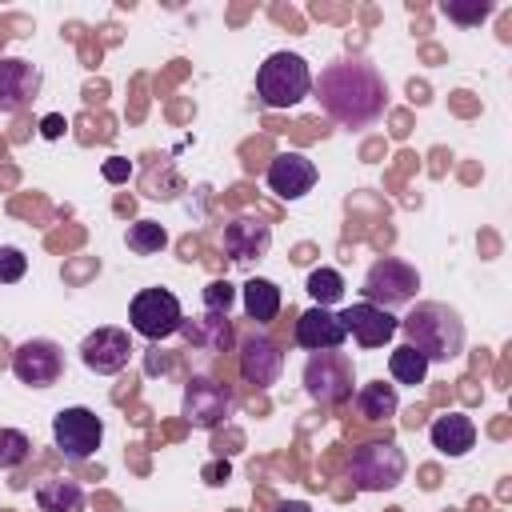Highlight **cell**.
Instances as JSON below:
<instances>
[{
  "mask_svg": "<svg viewBox=\"0 0 512 512\" xmlns=\"http://www.w3.org/2000/svg\"><path fill=\"white\" fill-rule=\"evenodd\" d=\"M312 96L320 112L340 128H372L388 112L384 72L364 56H340L312 76Z\"/></svg>",
  "mask_w": 512,
  "mask_h": 512,
  "instance_id": "obj_1",
  "label": "cell"
},
{
  "mask_svg": "<svg viewBox=\"0 0 512 512\" xmlns=\"http://www.w3.org/2000/svg\"><path fill=\"white\" fill-rule=\"evenodd\" d=\"M404 344L420 348L428 356V364H448L464 352V320L456 308L440 304V300H420L408 308V316L400 320Z\"/></svg>",
  "mask_w": 512,
  "mask_h": 512,
  "instance_id": "obj_2",
  "label": "cell"
},
{
  "mask_svg": "<svg viewBox=\"0 0 512 512\" xmlns=\"http://www.w3.org/2000/svg\"><path fill=\"white\" fill-rule=\"evenodd\" d=\"M256 96L264 108H296L304 96H312V68L300 52H272L256 68Z\"/></svg>",
  "mask_w": 512,
  "mask_h": 512,
  "instance_id": "obj_3",
  "label": "cell"
},
{
  "mask_svg": "<svg viewBox=\"0 0 512 512\" xmlns=\"http://www.w3.org/2000/svg\"><path fill=\"white\" fill-rule=\"evenodd\" d=\"M416 292H420V272H416V264H408V260H400V256H380V260H372L368 272H364V284H360V296H364L368 304L384 308V312L412 304Z\"/></svg>",
  "mask_w": 512,
  "mask_h": 512,
  "instance_id": "obj_4",
  "label": "cell"
},
{
  "mask_svg": "<svg viewBox=\"0 0 512 512\" xmlns=\"http://www.w3.org/2000/svg\"><path fill=\"white\" fill-rule=\"evenodd\" d=\"M348 476L360 492H392L408 476V456L392 440H368V444L352 448Z\"/></svg>",
  "mask_w": 512,
  "mask_h": 512,
  "instance_id": "obj_5",
  "label": "cell"
},
{
  "mask_svg": "<svg viewBox=\"0 0 512 512\" xmlns=\"http://www.w3.org/2000/svg\"><path fill=\"white\" fill-rule=\"evenodd\" d=\"M304 392L324 404V408H340L352 400L356 392V372H352V356L348 352H308L304 360Z\"/></svg>",
  "mask_w": 512,
  "mask_h": 512,
  "instance_id": "obj_6",
  "label": "cell"
},
{
  "mask_svg": "<svg viewBox=\"0 0 512 512\" xmlns=\"http://www.w3.org/2000/svg\"><path fill=\"white\" fill-rule=\"evenodd\" d=\"M128 324H132L136 336L156 344V340H168V336L180 332L184 308H180L172 288H140L132 296V304H128Z\"/></svg>",
  "mask_w": 512,
  "mask_h": 512,
  "instance_id": "obj_7",
  "label": "cell"
},
{
  "mask_svg": "<svg viewBox=\"0 0 512 512\" xmlns=\"http://www.w3.org/2000/svg\"><path fill=\"white\" fill-rule=\"evenodd\" d=\"M52 440H56V448H60L64 460L80 464V460L96 456V448H100V440H104V420H100L92 408H84V404L60 408V412L52 416Z\"/></svg>",
  "mask_w": 512,
  "mask_h": 512,
  "instance_id": "obj_8",
  "label": "cell"
},
{
  "mask_svg": "<svg viewBox=\"0 0 512 512\" xmlns=\"http://www.w3.org/2000/svg\"><path fill=\"white\" fill-rule=\"evenodd\" d=\"M232 412H236V396H232V392H228L220 380H212V376L196 372V376L184 384L180 416H184L192 428L212 432V428H220V424H224Z\"/></svg>",
  "mask_w": 512,
  "mask_h": 512,
  "instance_id": "obj_9",
  "label": "cell"
},
{
  "mask_svg": "<svg viewBox=\"0 0 512 512\" xmlns=\"http://www.w3.org/2000/svg\"><path fill=\"white\" fill-rule=\"evenodd\" d=\"M12 376L28 388H52L64 376V348L48 336H32L12 348Z\"/></svg>",
  "mask_w": 512,
  "mask_h": 512,
  "instance_id": "obj_10",
  "label": "cell"
},
{
  "mask_svg": "<svg viewBox=\"0 0 512 512\" xmlns=\"http://www.w3.org/2000/svg\"><path fill=\"white\" fill-rule=\"evenodd\" d=\"M80 360H84V368L96 372V376H116V372H124L128 360H132V340H128L124 328L104 324V328H96V332H88V336L80 340Z\"/></svg>",
  "mask_w": 512,
  "mask_h": 512,
  "instance_id": "obj_11",
  "label": "cell"
},
{
  "mask_svg": "<svg viewBox=\"0 0 512 512\" xmlns=\"http://www.w3.org/2000/svg\"><path fill=\"white\" fill-rule=\"evenodd\" d=\"M236 364H240V376L252 388H272L280 380V372H284V352H280V344L272 336H264V332L252 328L240 340V360Z\"/></svg>",
  "mask_w": 512,
  "mask_h": 512,
  "instance_id": "obj_12",
  "label": "cell"
},
{
  "mask_svg": "<svg viewBox=\"0 0 512 512\" xmlns=\"http://www.w3.org/2000/svg\"><path fill=\"white\" fill-rule=\"evenodd\" d=\"M336 316H340L344 332H348L360 348H384V344L400 332V320H396L392 312L368 304V300H356V304H348V308L336 312Z\"/></svg>",
  "mask_w": 512,
  "mask_h": 512,
  "instance_id": "obj_13",
  "label": "cell"
},
{
  "mask_svg": "<svg viewBox=\"0 0 512 512\" xmlns=\"http://www.w3.org/2000/svg\"><path fill=\"white\" fill-rule=\"evenodd\" d=\"M44 88V72L32 60L20 56H4L0 60V112H24Z\"/></svg>",
  "mask_w": 512,
  "mask_h": 512,
  "instance_id": "obj_14",
  "label": "cell"
},
{
  "mask_svg": "<svg viewBox=\"0 0 512 512\" xmlns=\"http://www.w3.org/2000/svg\"><path fill=\"white\" fill-rule=\"evenodd\" d=\"M268 192H276L280 200H300L316 188V164L304 152H280L268 160Z\"/></svg>",
  "mask_w": 512,
  "mask_h": 512,
  "instance_id": "obj_15",
  "label": "cell"
},
{
  "mask_svg": "<svg viewBox=\"0 0 512 512\" xmlns=\"http://www.w3.org/2000/svg\"><path fill=\"white\" fill-rule=\"evenodd\" d=\"M292 340H296L304 352H336V348H344L348 332H344V324H340V316H336L332 308L312 304V308H304V312L296 316Z\"/></svg>",
  "mask_w": 512,
  "mask_h": 512,
  "instance_id": "obj_16",
  "label": "cell"
},
{
  "mask_svg": "<svg viewBox=\"0 0 512 512\" xmlns=\"http://www.w3.org/2000/svg\"><path fill=\"white\" fill-rule=\"evenodd\" d=\"M272 248V228L260 216H232L224 224V252L232 260H260Z\"/></svg>",
  "mask_w": 512,
  "mask_h": 512,
  "instance_id": "obj_17",
  "label": "cell"
},
{
  "mask_svg": "<svg viewBox=\"0 0 512 512\" xmlns=\"http://www.w3.org/2000/svg\"><path fill=\"white\" fill-rule=\"evenodd\" d=\"M428 440H432V448L440 456L460 460V456H468L476 448V420L468 412H444V416H436L428 424Z\"/></svg>",
  "mask_w": 512,
  "mask_h": 512,
  "instance_id": "obj_18",
  "label": "cell"
},
{
  "mask_svg": "<svg viewBox=\"0 0 512 512\" xmlns=\"http://www.w3.org/2000/svg\"><path fill=\"white\" fill-rule=\"evenodd\" d=\"M180 336L196 348V352H228L232 348V320L228 312H200V316H184Z\"/></svg>",
  "mask_w": 512,
  "mask_h": 512,
  "instance_id": "obj_19",
  "label": "cell"
},
{
  "mask_svg": "<svg viewBox=\"0 0 512 512\" xmlns=\"http://www.w3.org/2000/svg\"><path fill=\"white\" fill-rule=\"evenodd\" d=\"M36 508L40 512H84L88 492L72 476H48V480L36 484Z\"/></svg>",
  "mask_w": 512,
  "mask_h": 512,
  "instance_id": "obj_20",
  "label": "cell"
},
{
  "mask_svg": "<svg viewBox=\"0 0 512 512\" xmlns=\"http://www.w3.org/2000/svg\"><path fill=\"white\" fill-rule=\"evenodd\" d=\"M240 300H244V312H248V320H252V324H272V320L280 316V304H284L280 288H276L272 280H264V276L244 280Z\"/></svg>",
  "mask_w": 512,
  "mask_h": 512,
  "instance_id": "obj_21",
  "label": "cell"
},
{
  "mask_svg": "<svg viewBox=\"0 0 512 512\" xmlns=\"http://www.w3.org/2000/svg\"><path fill=\"white\" fill-rule=\"evenodd\" d=\"M352 404H356V412H360L364 420H388V416H396L400 396H396V384L368 380V384H360V388L352 392Z\"/></svg>",
  "mask_w": 512,
  "mask_h": 512,
  "instance_id": "obj_22",
  "label": "cell"
},
{
  "mask_svg": "<svg viewBox=\"0 0 512 512\" xmlns=\"http://www.w3.org/2000/svg\"><path fill=\"white\" fill-rule=\"evenodd\" d=\"M388 372H392L396 384H412L416 388L428 376V356L420 348H412V344H396L392 356H388Z\"/></svg>",
  "mask_w": 512,
  "mask_h": 512,
  "instance_id": "obj_23",
  "label": "cell"
},
{
  "mask_svg": "<svg viewBox=\"0 0 512 512\" xmlns=\"http://www.w3.org/2000/svg\"><path fill=\"white\" fill-rule=\"evenodd\" d=\"M304 288H308L312 304H320V308H332V304L344 300V276L336 268H312L308 280H304Z\"/></svg>",
  "mask_w": 512,
  "mask_h": 512,
  "instance_id": "obj_24",
  "label": "cell"
},
{
  "mask_svg": "<svg viewBox=\"0 0 512 512\" xmlns=\"http://www.w3.org/2000/svg\"><path fill=\"white\" fill-rule=\"evenodd\" d=\"M128 248L136 252V256H156L164 244H168V232H164V224H156V220H136V224H128Z\"/></svg>",
  "mask_w": 512,
  "mask_h": 512,
  "instance_id": "obj_25",
  "label": "cell"
},
{
  "mask_svg": "<svg viewBox=\"0 0 512 512\" xmlns=\"http://www.w3.org/2000/svg\"><path fill=\"white\" fill-rule=\"evenodd\" d=\"M28 456H32L28 432H20V428H0V472L20 468Z\"/></svg>",
  "mask_w": 512,
  "mask_h": 512,
  "instance_id": "obj_26",
  "label": "cell"
},
{
  "mask_svg": "<svg viewBox=\"0 0 512 512\" xmlns=\"http://www.w3.org/2000/svg\"><path fill=\"white\" fill-rule=\"evenodd\" d=\"M440 12H444L448 20L472 28V24H480L484 16H492V0H444Z\"/></svg>",
  "mask_w": 512,
  "mask_h": 512,
  "instance_id": "obj_27",
  "label": "cell"
},
{
  "mask_svg": "<svg viewBox=\"0 0 512 512\" xmlns=\"http://www.w3.org/2000/svg\"><path fill=\"white\" fill-rule=\"evenodd\" d=\"M28 272V256L12 244H0V284H16Z\"/></svg>",
  "mask_w": 512,
  "mask_h": 512,
  "instance_id": "obj_28",
  "label": "cell"
},
{
  "mask_svg": "<svg viewBox=\"0 0 512 512\" xmlns=\"http://www.w3.org/2000/svg\"><path fill=\"white\" fill-rule=\"evenodd\" d=\"M232 300H236V288H232L228 280H212V284L204 288V312H228Z\"/></svg>",
  "mask_w": 512,
  "mask_h": 512,
  "instance_id": "obj_29",
  "label": "cell"
},
{
  "mask_svg": "<svg viewBox=\"0 0 512 512\" xmlns=\"http://www.w3.org/2000/svg\"><path fill=\"white\" fill-rule=\"evenodd\" d=\"M100 172H104V180H108V184H124V180L132 176V164H128L124 156H112V160H104V168H100Z\"/></svg>",
  "mask_w": 512,
  "mask_h": 512,
  "instance_id": "obj_30",
  "label": "cell"
},
{
  "mask_svg": "<svg viewBox=\"0 0 512 512\" xmlns=\"http://www.w3.org/2000/svg\"><path fill=\"white\" fill-rule=\"evenodd\" d=\"M40 136H44V140H60V136H64V116H60V112L44 116V120H40Z\"/></svg>",
  "mask_w": 512,
  "mask_h": 512,
  "instance_id": "obj_31",
  "label": "cell"
},
{
  "mask_svg": "<svg viewBox=\"0 0 512 512\" xmlns=\"http://www.w3.org/2000/svg\"><path fill=\"white\" fill-rule=\"evenodd\" d=\"M204 476H208V484H224L228 480V464H212Z\"/></svg>",
  "mask_w": 512,
  "mask_h": 512,
  "instance_id": "obj_32",
  "label": "cell"
},
{
  "mask_svg": "<svg viewBox=\"0 0 512 512\" xmlns=\"http://www.w3.org/2000/svg\"><path fill=\"white\" fill-rule=\"evenodd\" d=\"M276 512H312L304 500H284V504H276Z\"/></svg>",
  "mask_w": 512,
  "mask_h": 512,
  "instance_id": "obj_33",
  "label": "cell"
}]
</instances>
